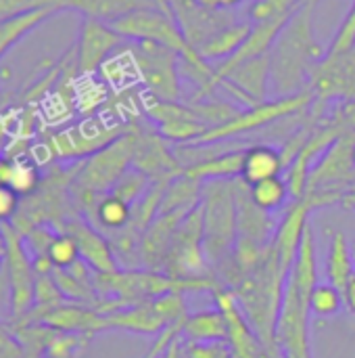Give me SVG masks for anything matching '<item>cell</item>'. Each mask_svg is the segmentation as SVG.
Segmentation results:
<instances>
[{
	"label": "cell",
	"instance_id": "cell-1",
	"mask_svg": "<svg viewBox=\"0 0 355 358\" xmlns=\"http://www.w3.org/2000/svg\"><path fill=\"white\" fill-rule=\"evenodd\" d=\"M314 6L303 2L282 27L270 59V86L278 96H293L310 90L316 65L326 57L324 46L314 34Z\"/></svg>",
	"mask_w": 355,
	"mask_h": 358
},
{
	"label": "cell",
	"instance_id": "cell-2",
	"mask_svg": "<svg viewBox=\"0 0 355 358\" xmlns=\"http://www.w3.org/2000/svg\"><path fill=\"white\" fill-rule=\"evenodd\" d=\"M318 258L312 229L305 231L299 256L285 279L276 321V346L282 358H312L310 296L318 285Z\"/></svg>",
	"mask_w": 355,
	"mask_h": 358
},
{
	"label": "cell",
	"instance_id": "cell-3",
	"mask_svg": "<svg viewBox=\"0 0 355 358\" xmlns=\"http://www.w3.org/2000/svg\"><path fill=\"white\" fill-rule=\"evenodd\" d=\"M132 157L134 134L128 128V132L115 138L111 145L103 147L100 151L77 164V172L71 182L73 203L80 210L92 214L98 199L109 195L117 180L132 168Z\"/></svg>",
	"mask_w": 355,
	"mask_h": 358
},
{
	"label": "cell",
	"instance_id": "cell-4",
	"mask_svg": "<svg viewBox=\"0 0 355 358\" xmlns=\"http://www.w3.org/2000/svg\"><path fill=\"white\" fill-rule=\"evenodd\" d=\"M234 180H207L201 189L203 248L209 266L216 271L228 264L236 248Z\"/></svg>",
	"mask_w": 355,
	"mask_h": 358
},
{
	"label": "cell",
	"instance_id": "cell-5",
	"mask_svg": "<svg viewBox=\"0 0 355 358\" xmlns=\"http://www.w3.org/2000/svg\"><path fill=\"white\" fill-rule=\"evenodd\" d=\"M314 101H316V96L312 94V90H305V92H299L293 96H276L272 101L257 103L253 107L239 111L226 124L209 128L203 136H199L190 145H213V143H224V141H230V138L247 134V132H255V130L266 128L278 120L308 111L314 105Z\"/></svg>",
	"mask_w": 355,
	"mask_h": 358
},
{
	"label": "cell",
	"instance_id": "cell-6",
	"mask_svg": "<svg viewBox=\"0 0 355 358\" xmlns=\"http://www.w3.org/2000/svg\"><path fill=\"white\" fill-rule=\"evenodd\" d=\"M186 315L188 310H186L184 294L172 292L155 300L105 315V331L123 329V331L142 334V336H159L169 325L184 321Z\"/></svg>",
	"mask_w": 355,
	"mask_h": 358
},
{
	"label": "cell",
	"instance_id": "cell-7",
	"mask_svg": "<svg viewBox=\"0 0 355 358\" xmlns=\"http://www.w3.org/2000/svg\"><path fill=\"white\" fill-rule=\"evenodd\" d=\"M128 124L109 122L105 115H88L82 122L54 132L48 151L59 159H86L128 132Z\"/></svg>",
	"mask_w": 355,
	"mask_h": 358
},
{
	"label": "cell",
	"instance_id": "cell-8",
	"mask_svg": "<svg viewBox=\"0 0 355 358\" xmlns=\"http://www.w3.org/2000/svg\"><path fill=\"white\" fill-rule=\"evenodd\" d=\"M132 55L136 59L138 78L153 99L169 103L180 101V55L176 50L155 42H134Z\"/></svg>",
	"mask_w": 355,
	"mask_h": 358
},
{
	"label": "cell",
	"instance_id": "cell-9",
	"mask_svg": "<svg viewBox=\"0 0 355 358\" xmlns=\"http://www.w3.org/2000/svg\"><path fill=\"white\" fill-rule=\"evenodd\" d=\"M165 275L174 279L216 277L203 248V214L201 203L182 220L163 266Z\"/></svg>",
	"mask_w": 355,
	"mask_h": 358
},
{
	"label": "cell",
	"instance_id": "cell-10",
	"mask_svg": "<svg viewBox=\"0 0 355 358\" xmlns=\"http://www.w3.org/2000/svg\"><path fill=\"white\" fill-rule=\"evenodd\" d=\"M0 231L6 239V262H4V271L8 275V283H10V294H13V319H21L25 317L33 304H36V268L33 262L29 258V250L25 245L23 235L10 224V222H2Z\"/></svg>",
	"mask_w": 355,
	"mask_h": 358
},
{
	"label": "cell",
	"instance_id": "cell-11",
	"mask_svg": "<svg viewBox=\"0 0 355 358\" xmlns=\"http://www.w3.org/2000/svg\"><path fill=\"white\" fill-rule=\"evenodd\" d=\"M130 130L134 134L132 168L144 172L153 182H169L184 174L182 162L167 149L165 138L159 132L138 124H130Z\"/></svg>",
	"mask_w": 355,
	"mask_h": 358
},
{
	"label": "cell",
	"instance_id": "cell-12",
	"mask_svg": "<svg viewBox=\"0 0 355 358\" xmlns=\"http://www.w3.org/2000/svg\"><path fill=\"white\" fill-rule=\"evenodd\" d=\"M310 90L316 101H355V48L345 52H326L316 65Z\"/></svg>",
	"mask_w": 355,
	"mask_h": 358
},
{
	"label": "cell",
	"instance_id": "cell-13",
	"mask_svg": "<svg viewBox=\"0 0 355 358\" xmlns=\"http://www.w3.org/2000/svg\"><path fill=\"white\" fill-rule=\"evenodd\" d=\"M123 40L126 38H121L109 23L84 17L73 50L77 73L94 76L103 67V63L123 46Z\"/></svg>",
	"mask_w": 355,
	"mask_h": 358
},
{
	"label": "cell",
	"instance_id": "cell-14",
	"mask_svg": "<svg viewBox=\"0 0 355 358\" xmlns=\"http://www.w3.org/2000/svg\"><path fill=\"white\" fill-rule=\"evenodd\" d=\"M144 111L165 141H178L190 145L209 130L207 124L188 105H180L178 101L169 103L151 96V101L144 103Z\"/></svg>",
	"mask_w": 355,
	"mask_h": 358
},
{
	"label": "cell",
	"instance_id": "cell-15",
	"mask_svg": "<svg viewBox=\"0 0 355 358\" xmlns=\"http://www.w3.org/2000/svg\"><path fill=\"white\" fill-rule=\"evenodd\" d=\"M216 308L224 315L228 323V346L232 350V358H264L266 350L249 325L245 313L239 306V300L234 292L226 285H218L213 292Z\"/></svg>",
	"mask_w": 355,
	"mask_h": 358
},
{
	"label": "cell",
	"instance_id": "cell-16",
	"mask_svg": "<svg viewBox=\"0 0 355 358\" xmlns=\"http://www.w3.org/2000/svg\"><path fill=\"white\" fill-rule=\"evenodd\" d=\"M220 88H224L234 101L243 103L245 107H253L257 103L268 101V90H270L268 55L255 57L234 67L228 76L220 80Z\"/></svg>",
	"mask_w": 355,
	"mask_h": 358
},
{
	"label": "cell",
	"instance_id": "cell-17",
	"mask_svg": "<svg viewBox=\"0 0 355 358\" xmlns=\"http://www.w3.org/2000/svg\"><path fill=\"white\" fill-rule=\"evenodd\" d=\"M59 233H69L80 250V258L94 271L100 275L107 273H115L119 271L117 264V254L113 252L111 241L90 222L82 220L80 216H71L65 220L63 229Z\"/></svg>",
	"mask_w": 355,
	"mask_h": 358
},
{
	"label": "cell",
	"instance_id": "cell-18",
	"mask_svg": "<svg viewBox=\"0 0 355 358\" xmlns=\"http://www.w3.org/2000/svg\"><path fill=\"white\" fill-rule=\"evenodd\" d=\"M314 208L301 197V199H293V203L287 208V214L282 218V222L276 227V233H274V248H276V254H278V262H280V268L285 275L291 273L297 256H299V250H301V243H303V237H305V231L310 229L308 224V216Z\"/></svg>",
	"mask_w": 355,
	"mask_h": 358
},
{
	"label": "cell",
	"instance_id": "cell-19",
	"mask_svg": "<svg viewBox=\"0 0 355 358\" xmlns=\"http://www.w3.org/2000/svg\"><path fill=\"white\" fill-rule=\"evenodd\" d=\"M190 212L188 210H178V212L159 214L151 222V227L144 231V235L140 239L138 256H140L142 264L149 271H161L165 266V258H167V252H169L172 241L176 237V231L180 229L182 220Z\"/></svg>",
	"mask_w": 355,
	"mask_h": 358
},
{
	"label": "cell",
	"instance_id": "cell-20",
	"mask_svg": "<svg viewBox=\"0 0 355 358\" xmlns=\"http://www.w3.org/2000/svg\"><path fill=\"white\" fill-rule=\"evenodd\" d=\"M38 6L54 10H77L88 19L113 23L136 10L159 8V0H38Z\"/></svg>",
	"mask_w": 355,
	"mask_h": 358
},
{
	"label": "cell",
	"instance_id": "cell-21",
	"mask_svg": "<svg viewBox=\"0 0 355 358\" xmlns=\"http://www.w3.org/2000/svg\"><path fill=\"white\" fill-rule=\"evenodd\" d=\"M285 172V159L280 149L272 145H251L245 149L241 180L245 185H257L262 180L280 176Z\"/></svg>",
	"mask_w": 355,
	"mask_h": 358
},
{
	"label": "cell",
	"instance_id": "cell-22",
	"mask_svg": "<svg viewBox=\"0 0 355 358\" xmlns=\"http://www.w3.org/2000/svg\"><path fill=\"white\" fill-rule=\"evenodd\" d=\"M243 159H245V149H228V151L216 153L207 159H201V162L184 168V174L199 182L234 180V178H241Z\"/></svg>",
	"mask_w": 355,
	"mask_h": 358
},
{
	"label": "cell",
	"instance_id": "cell-23",
	"mask_svg": "<svg viewBox=\"0 0 355 358\" xmlns=\"http://www.w3.org/2000/svg\"><path fill=\"white\" fill-rule=\"evenodd\" d=\"M251 29H253V23L251 21H236V23L220 29L211 38H207L203 44H199L197 46V52L207 63H211V61H218V63L220 61H226L228 57H232L243 46V42L249 38Z\"/></svg>",
	"mask_w": 355,
	"mask_h": 358
},
{
	"label": "cell",
	"instance_id": "cell-24",
	"mask_svg": "<svg viewBox=\"0 0 355 358\" xmlns=\"http://www.w3.org/2000/svg\"><path fill=\"white\" fill-rule=\"evenodd\" d=\"M184 342H228V323L218 308L186 315L182 323Z\"/></svg>",
	"mask_w": 355,
	"mask_h": 358
},
{
	"label": "cell",
	"instance_id": "cell-25",
	"mask_svg": "<svg viewBox=\"0 0 355 358\" xmlns=\"http://www.w3.org/2000/svg\"><path fill=\"white\" fill-rule=\"evenodd\" d=\"M354 273L355 262L352 245L341 231H333L328 239V254H326V279L339 292H345Z\"/></svg>",
	"mask_w": 355,
	"mask_h": 358
},
{
	"label": "cell",
	"instance_id": "cell-26",
	"mask_svg": "<svg viewBox=\"0 0 355 358\" xmlns=\"http://www.w3.org/2000/svg\"><path fill=\"white\" fill-rule=\"evenodd\" d=\"M201 189H203V182L192 180L186 174L176 176L165 187L159 214L178 212V210H188V212L195 210L201 203Z\"/></svg>",
	"mask_w": 355,
	"mask_h": 358
},
{
	"label": "cell",
	"instance_id": "cell-27",
	"mask_svg": "<svg viewBox=\"0 0 355 358\" xmlns=\"http://www.w3.org/2000/svg\"><path fill=\"white\" fill-rule=\"evenodd\" d=\"M59 10H54V8H36V10H29V13H23V15L0 21V59L23 36H27L31 29H36L40 23H44L46 19H50Z\"/></svg>",
	"mask_w": 355,
	"mask_h": 358
},
{
	"label": "cell",
	"instance_id": "cell-28",
	"mask_svg": "<svg viewBox=\"0 0 355 358\" xmlns=\"http://www.w3.org/2000/svg\"><path fill=\"white\" fill-rule=\"evenodd\" d=\"M92 218L98 229L117 233L128 227V222L132 218V206L126 203L123 199H119L117 195L109 193L98 199V203L92 210Z\"/></svg>",
	"mask_w": 355,
	"mask_h": 358
},
{
	"label": "cell",
	"instance_id": "cell-29",
	"mask_svg": "<svg viewBox=\"0 0 355 358\" xmlns=\"http://www.w3.org/2000/svg\"><path fill=\"white\" fill-rule=\"evenodd\" d=\"M249 193H251L253 203L268 214L278 212L291 199V189L282 176H274V178L262 180L257 185H251Z\"/></svg>",
	"mask_w": 355,
	"mask_h": 358
},
{
	"label": "cell",
	"instance_id": "cell-30",
	"mask_svg": "<svg viewBox=\"0 0 355 358\" xmlns=\"http://www.w3.org/2000/svg\"><path fill=\"white\" fill-rule=\"evenodd\" d=\"M345 306L343 300V292H339L335 285L331 283H318L310 296V310L316 317L328 319L341 313V308Z\"/></svg>",
	"mask_w": 355,
	"mask_h": 358
},
{
	"label": "cell",
	"instance_id": "cell-31",
	"mask_svg": "<svg viewBox=\"0 0 355 358\" xmlns=\"http://www.w3.org/2000/svg\"><path fill=\"white\" fill-rule=\"evenodd\" d=\"M42 182V174L38 166L29 159L15 157L13 159V172H10V182L8 187L19 195V197H29L31 193L38 191Z\"/></svg>",
	"mask_w": 355,
	"mask_h": 358
},
{
	"label": "cell",
	"instance_id": "cell-32",
	"mask_svg": "<svg viewBox=\"0 0 355 358\" xmlns=\"http://www.w3.org/2000/svg\"><path fill=\"white\" fill-rule=\"evenodd\" d=\"M151 185H153V180H151L144 172H140V170H136V168H130V170L117 180V185L111 189V193L117 195L119 199H123L126 203L134 206V203L151 189Z\"/></svg>",
	"mask_w": 355,
	"mask_h": 358
},
{
	"label": "cell",
	"instance_id": "cell-33",
	"mask_svg": "<svg viewBox=\"0 0 355 358\" xmlns=\"http://www.w3.org/2000/svg\"><path fill=\"white\" fill-rule=\"evenodd\" d=\"M48 258L54 268H69L80 260V250L69 233H59L48 248Z\"/></svg>",
	"mask_w": 355,
	"mask_h": 358
},
{
	"label": "cell",
	"instance_id": "cell-34",
	"mask_svg": "<svg viewBox=\"0 0 355 358\" xmlns=\"http://www.w3.org/2000/svg\"><path fill=\"white\" fill-rule=\"evenodd\" d=\"M182 355L186 358H232L228 342H184Z\"/></svg>",
	"mask_w": 355,
	"mask_h": 358
},
{
	"label": "cell",
	"instance_id": "cell-35",
	"mask_svg": "<svg viewBox=\"0 0 355 358\" xmlns=\"http://www.w3.org/2000/svg\"><path fill=\"white\" fill-rule=\"evenodd\" d=\"M354 44H355V0H354V4H352V8H349V13H347V17H345V21L341 23V27H339L337 36L333 38V42H331V46H328V50H326V52H331V55H335V52H345V50L354 48Z\"/></svg>",
	"mask_w": 355,
	"mask_h": 358
},
{
	"label": "cell",
	"instance_id": "cell-36",
	"mask_svg": "<svg viewBox=\"0 0 355 358\" xmlns=\"http://www.w3.org/2000/svg\"><path fill=\"white\" fill-rule=\"evenodd\" d=\"M0 358H31L25 352L15 331L2 321H0Z\"/></svg>",
	"mask_w": 355,
	"mask_h": 358
},
{
	"label": "cell",
	"instance_id": "cell-37",
	"mask_svg": "<svg viewBox=\"0 0 355 358\" xmlns=\"http://www.w3.org/2000/svg\"><path fill=\"white\" fill-rule=\"evenodd\" d=\"M19 212V195L6 187L0 185V224L2 222H10Z\"/></svg>",
	"mask_w": 355,
	"mask_h": 358
},
{
	"label": "cell",
	"instance_id": "cell-38",
	"mask_svg": "<svg viewBox=\"0 0 355 358\" xmlns=\"http://www.w3.org/2000/svg\"><path fill=\"white\" fill-rule=\"evenodd\" d=\"M199 2L201 6H207V8H216V10H228L236 4H241L243 0H195Z\"/></svg>",
	"mask_w": 355,
	"mask_h": 358
},
{
	"label": "cell",
	"instance_id": "cell-39",
	"mask_svg": "<svg viewBox=\"0 0 355 358\" xmlns=\"http://www.w3.org/2000/svg\"><path fill=\"white\" fill-rule=\"evenodd\" d=\"M343 300H345V308H347L352 315H355V273L354 277L349 279L345 292H343Z\"/></svg>",
	"mask_w": 355,
	"mask_h": 358
},
{
	"label": "cell",
	"instance_id": "cell-40",
	"mask_svg": "<svg viewBox=\"0 0 355 358\" xmlns=\"http://www.w3.org/2000/svg\"><path fill=\"white\" fill-rule=\"evenodd\" d=\"M10 172H13V159L10 157H0V185L10 182Z\"/></svg>",
	"mask_w": 355,
	"mask_h": 358
},
{
	"label": "cell",
	"instance_id": "cell-41",
	"mask_svg": "<svg viewBox=\"0 0 355 358\" xmlns=\"http://www.w3.org/2000/svg\"><path fill=\"white\" fill-rule=\"evenodd\" d=\"M4 262H6V239L0 231V268L4 266Z\"/></svg>",
	"mask_w": 355,
	"mask_h": 358
},
{
	"label": "cell",
	"instance_id": "cell-42",
	"mask_svg": "<svg viewBox=\"0 0 355 358\" xmlns=\"http://www.w3.org/2000/svg\"><path fill=\"white\" fill-rule=\"evenodd\" d=\"M142 358H163V357H159V355H155V352H151V350H149V352H146Z\"/></svg>",
	"mask_w": 355,
	"mask_h": 358
},
{
	"label": "cell",
	"instance_id": "cell-43",
	"mask_svg": "<svg viewBox=\"0 0 355 358\" xmlns=\"http://www.w3.org/2000/svg\"><path fill=\"white\" fill-rule=\"evenodd\" d=\"M305 2H310V4H318L320 0H305Z\"/></svg>",
	"mask_w": 355,
	"mask_h": 358
},
{
	"label": "cell",
	"instance_id": "cell-44",
	"mask_svg": "<svg viewBox=\"0 0 355 358\" xmlns=\"http://www.w3.org/2000/svg\"><path fill=\"white\" fill-rule=\"evenodd\" d=\"M352 254H354V262H355V241H354V245H352Z\"/></svg>",
	"mask_w": 355,
	"mask_h": 358
},
{
	"label": "cell",
	"instance_id": "cell-45",
	"mask_svg": "<svg viewBox=\"0 0 355 358\" xmlns=\"http://www.w3.org/2000/svg\"><path fill=\"white\" fill-rule=\"evenodd\" d=\"M354 162H355V141H354Z\"/></svg>",
	"mask_w": 355,
	"mask_h": 358
},
{
	"label": "cell",
	"instance_id": "cell-46",
	"mask_svg": "<svg viewBox=\"0 0 355 358\" xmlns=\"http://www.w3.org/2000/svg\"><path fill=\"white\" fill-rule=\"evenodd\" d=\"M163 358H169V350H167V355H165V357H163Z\"/></svg>",
	"mask_w": 355,
	"mask_h": 358
},
{
	"label": "cell",
	"instance_id": "cell-47",
	"mask_svg": "<svg viewBox=\"0 0 355 358\" xmlns=\"http://www.w3.org/2000/svg\"><path fill=\"white\" fill-rule=\"evenodd\" d=\"M44 358H56V357H44Z\"/></svg>",
	"mask_w": 355,
	"mask_h": 358
},
{
	"label": "cell",
	"instance_id": "cell-48",
	"mask_svg": "<svg viewBox=\"0 0 355 358\" xmlns=\"http://www.w3.org/2000/svg\"><path fill=\"white\" fill-rule=\"evenodd\" d=\"M354 48H355V44H354Z\"/></svg>",
	"mask_w": 355,
	"mask_h": 358
}]
</instances>
